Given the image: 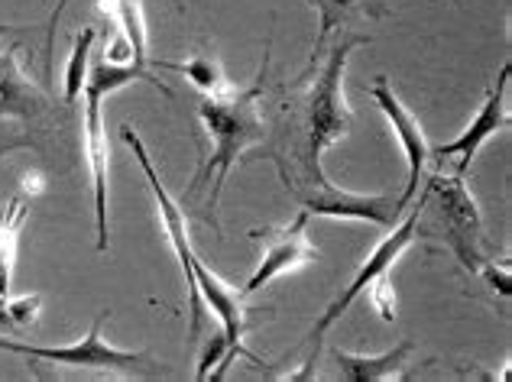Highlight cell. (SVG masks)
I'll list each match as a JSON object with an SVG mask.
<instances>
[{"label":"cell","mask_w":512,"mask_h":382,"mask_svg":"<svg viewBox=\"0 0 512 382\" xmlns=\"http://www.w3.org/2000/svg\"><path fill=\"white\" fill-rule=\"evenodd\" d=\"M308 211H302L289 227H263V230H253L256 240H263V259L260 266L253 269V276L244 282V295L260 292L263 285H269L282 272H292L299 266L308 263H318L321 253L315 250V243L308 240Z\"/></svg>","instance_id":"7"},{"label":"cell","mask_w":512,"mask_h":382,"mask_svg":"<svg viewBox=\"0 0 512 382\" xmlns=\"http://www.w3.org/2000/svg\"><path fill=\"white\" fill-rule=\"evenodd\" d=\"M509 75H512V65L506 62V65L500 68V78H496V88L487 91V101H483V107L477 111V117L467 124V130H464L461 136H457V140L444 143V146H438V149H431V153H435L438 159H448V156H457V159H461V162H457V169H454V172L467 175L470 162H474L477 153H480V146L487 143L490 136L509 130V111H506Z\"/></svg>","instance_id":"11"},{"label":"cell","mask_w":512,"mask_h":382,"mask_svg":"<svg viewBox=\"0 0 512 382\" xmlns=\"http://www.w3.org/2000/svg\"><path fill=\"white\" fill-rule=\"evenodd\" d=\"M120 136H124V143L130 146V153L137 156L140 169L146 175V182H150L153 195H156V204H159V217H163V227L172 240V250L179 256V266L185 272V289H188V324H192V337H198L201 331V321H205V305H201V295H198V285H195V250H192V240H188V224H185V214L179 208V201L169 195V188L159 182V172L153 166L150 153H146V146L140 140V133L133 130L130 124L120 127Z\"/></svg>","instance_id":"5"},{"label":"cell","mask_w":512,"mask_h":382,"mask_svg":"<svg viewBox=\"0 0 512 382\" xmlns=\"http://www.w3.org/2000/svg\"><path fill=\"white\" fill-rule=\"evenodd\" d=\"M422 208H425V195L419 198V204H415V201L409 204V217H406V221L396 224V227H389V234H386L380 243H376V250L357 266L354 279L347 282V289H344L338 298H334V302H331L325 311H321V318H318L315 327H312V337H308V344H312V353L321 350V344H325V334L331 331V324L338 321L363 292H367V285H370L376 276H383V272L393 269L396 259L412 247L415 234H419V214H422Z\"/></svg>","instance_id":"4"},{"label":"cell","mask_w":512,"mask_h":382,"mask_svg":"<svg viewBox=\"0 0 512 382\" xmlns=\"http://www.w3.org/2000/svg\"><path fill=\"white\" fill-rule=\"evenodd\" d=\"M367 289H370V302L376 308V315H380L383 321H396V292H393V282L386 279V272L383 276H376Z\"/></svg>","instance_id":"20"},{"label":"cell","mask_w":512,"mask_h":382,"mask_svg":"<svg viewBox=\"0 0 512 382\" xmlns=\"http://www.w3.org/2000/svg\"><path fill=\"white\" fill-rule=\"evenodd\" d=\"M295 201L315 217H334V221H367L380 227H396L399 221V201L389 195H360V191H344L338 185H289Z\"/></svg>","instance_id":"8"},{"label":"cell","mask_w":512,"mask_h":382,"mask_svg":"<svg viewBox=\"0 0 512 382\" xmlns=\"http://www.w3.org/2000/svg\"><path fill=\"white\" fill-rule=\"evenodd\" d=\"M454 4H461V0H454Z\"/></svg>","instance_id":"25"},{"label":"cell","mask_w":512,"mask_h":382,"mask_svg":"<svg viewBox=\"0 0 512 382\" xmlns=\"http://www.w3.org/2000/svg\"><path fill=\"white\" fill-rule=\"evenodd\" d=\"M26 217H30V204L23 198H10L7 208L0 211V295H10V276H13V263H17V240Z\"/></svg>","instance_id":"15"},{"label":"cell","mask_w":512,"mask_h":382,"mask_svg":"<svg viewBox=\"0 0 512 382\" xmlns=\"http://www.w3.org/2000/svg\"><path fill=\"white\" fill-rule=\"evenodd\" d=\"M159 68H175V72H182L201 94H221L227 88L224 68L211 56H192L185 62H159Z\"/></svg>","instance_id":"17"},{"label":"cell","mask_w":512,"mask_h":382,"mask_svg":"<svg viewBox=\"0 0 512 382\" xmlns=\"http://www.w3.org/2000/svg\"><path fill=\"white\" fill-rule=\"evenodd\" d=\"M104 59L107 62H137V56H133V46L127 43V36L120 33L111 46H107V52H104Z\"/></svg>","instance_id":"22"},{"label":"cell","mask_w":512,"mask_h":382,"mask_svg":"<svg viewBox=\"0 0 512 382\" xmlns=\"http://www.w3.org/2000/svg\"><path fill=\"white\" fill-rule=\"evenodd\" d=\"M480 276L487 279L493 285V292L503 298V302H509V295H512V282H509V259H503V263H496V259H483L480 263Z\"/></svg>","instance_id":"21"},{"label":"cell","mask_w":512,"mask_h":382,"mask_svg":"<svg viewBox=\"0 0 512 382\" xmlns=\"http://www.w3.org/2000/svg\"><path fill=\"white\" fill-rule=\"evenodd\" d=\"M312 4H315V10L321 13V0H312Z\"/></svg>","instance_id":"24"},{"label":"cell","mask_w":512,"mask_h":382,"mask_svg":"<svg viewBox=\"0 0 512 382\" xmlns=\"http://www.w3.org/2000/svg\"><path fill=\"white\" fill-rule=\"evenodd\" d=\"M412 340H399L393 350L380 353V357H363V353L334 350V363L344 379L350 382H380V379H406V360L412 357Z\"/></svg>","instance_id":"14"},{"label":"cell","mask_w":512,"mask_h":382,"mask_svg":"<svg viewBox=\"0 0 512 382\" xmlns=\"http://www.w3.org/2000/svg\"><path fill=\"white\" fill-rule=\"evenodd\" d=\"M0 331H13V321L7 311V295H0Z\"/></svg>","instance_id":"23"},{"label":"cell","mask_w":512,"mask_h":382,"mask_svg":"<svg viewBox=\"0 0 512 382\" xmlns=\"http://www.w3.org/2000/svg\"><path fill=\"white\" fill-rule=\"evenodd\" d=\"M85 156L94 188V227H98V253L107 250V172H111V140L104 124L107 94L94 85H85Z\"/></svg>","instance_id":"10"},{"label":"cell","mask_w":512,"mask_h":382,"mask_svg":"<svg viewBox=\"0 0 512 382\" xmlns=\"http://www.w3.org/2000/svg\"><path fill=\"white\" fill-rule=\"evenodd\" d=\"M39 308H43V298L39 295H20V298L7 295V311H10L13 331H26V327L39 318Z\"/></svg>","instance_id":"19"},{"label":"cell","mask_w":512,"mask_h":382,"mask_svg":"<svg viewBox=\"0 0 512 382\" xmlns=\"http://www.w3.org/2000/svg\"><path fill=\"white\" fill-rule=\"evenodd\" d=\"M46 107L33 78L17 65V46L0 52V120H33Z\"/></svg>","instance_id":"13"},{"label":"cell","mask_w":512,"mask_h":382,"mask_svg":"<svg viewBox=\"0 0 512 382\" xmlns=\"http://www.w3.org/2000/svg\"><path fill=\"white\" fill-rule=\"evenodd\" d=\"M101 10L114 13L124 26V36L127 43L133 46V56H137L140 65H150L146 59V23H143V10H140V0H101Z\"/></svg>","instance_id":"18"},{"label":"cell","mask_w":512,"mask_h":382,"mask_svg":"<svg viewBox=\"0 0 512 382\" xmlns=\"http://www.w3.org/2000/svg\"><path fill=\"white\" fill-rule=\"evenodd\" d=\"M107 318H111V311H101V315L91 321L85 340H78V344H72V347H36V344H17V340L0 337V350L23 353V357H30V360L82 366V370H117V373H124V370H153L150 360H146L140 350H120L114 344H104L101 324Z\"/></svg>","instance_id":"6"},{"label":"cell","mask_w":512,"mask_h":382,"mask_svg":"<svg viewBox=\"0 0 512 382\" xmlns=\"http://www.w3.org/2000/svg\"><path fill=\"white\" fill-rule=\"evenodd\" d=\"M266 65H269V46L263 56V72L256 75L250 88H224L221 94H208L201 101V127L208 130L211 140V156L198 166V175L188 185V191H195L201 182H211V221H214V208H218V198L224 191V182L231 169L240 162V156L247 153L250 146L263 140V117H260V101L266 91Z\"/></svg>","instance_id":"1"},{"label":"cell","mask_w":512,"mask_h":382,"mask_svg":"<svg viewBox=\"0 0 512 382\" xmlns=\"http://www.w3.org/2000/svg\"><path fill=\"white\" fill-rule=\"evenodd\" d=\"M192 269H195V285H198L201 305L218 315L221 331L227 334V344H231V350L237 353V357H247L250 363H260L244 347V334L253 327L250 318H247V295L240 292V289H234V285H227L221 276H214V272L205 263H201L198 256H195Z\"/></svg>","instance_id":"12"},{"label":"cell","mask_w":512,"mask_h":382,"mask_svg":"<svg viewBox=\"0 0 512 382\" xmlns=\"http://www.w3.org/2000/svg\"><path fill=\"white\" fill-rule=\"evenodd\" d=\"M360 43H367V39L350 36L334 46L325 65H321L318 78L312 81V88L305 91V98L292 111V117L299 120V146H292V156L312 185H331L325 172H321V156H325L328 146L350 133L354 114H350V104L344 98V72L350 52Z\"/></svg>","instance_id":"2"},{"label":"cell","mask_w":512,"mask_h":382,"mask_svg":"<svg viewBox=\"0 0 512 382\" xmlns=\"http://www.w3.org/2000/svg\"><path fill=\"white\" fill-rule=\"evenodd\" d=\"M370 94H373L376 107L383 111V117L389 120V127L396 130L399 143H402V153H406V162H409V182H406V191H402V198H399V211H406L409 204L415 201V191H419V179H422L425 169H428L431 143H428V136H425L422 124H419V117H415L409 107L396 98V91L389 88L386 78H376Z\"/></svg>","instance_id":"9"},{"label":"cell","mask_w":512,"mask_h":382,"mask_svg":"<svg viewBox=\"0 0 512 382\" xmlns=\"http://www.w3.org/2000/svg\"><path fill=\"white\" fill-rule=\"evenodd\" d=\"M94 39H98V30H94V26H85V30H78V36H75L69 65H65V81H62V98H65V104H75L78 94L85 91Z\"/></svg>","instance_id":"16"},{"label":"cell","mask_w":512,"mask_h":382,"mask_svg":"<svg viewBox=\"0 0 512 382\" xmlns=\"http://www.w3.org/2000/svg\"><path fill=\"white\" fill-rule=\"evenodd\" d=\"M428 198L438 201L444 217V240L454 250L457 263L467 272H477L483 259H487V250H483L487 247V230H483V214L474 195H470L464 175H435L428 182Z\"/></svg>","instance_id":"3"}]
</instances>
